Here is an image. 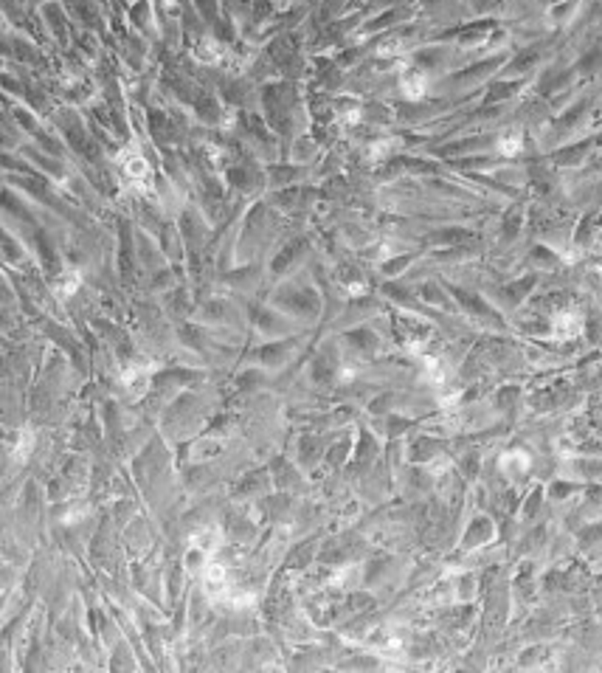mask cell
<instances>
[{
	"label": "cell",
	"instance_id": "obj_1",
	"mask_svg": "<svg viewBox=\"0 0 602 673\" xmlns=\"http://www.w3.org/2000/svg\"><path fill=\"white\" fill-rule=\"evenodd\" d=\"M121 170L130 181H147L149 178V163L141 152H124L121 155Z\"/></svg>",
	"mask_w": 602,
	"mask_h": 673
},
{
	"label": "cell",
	"instance_id": "obj_2",
	"mask_svg": "<svg viewBox=\"0 0 602 673\" xmlns=\"http://www.w3.org/2000/svg\"><path fill=\"white\" fill-rule=\"evenodd\" d=\"M425 88H428V76L422 71L403 73V91H405L408 99H422L425 96Z\"/></svg>",
	"mask_w": 602,
	"mask_h": 673
},
{
	"label": "cell",
	"instance_id": "obj_3",
	"mask_svg": "<svg viewBox=\"0 0 602 673\" xmlns=\"http://www.w3.org/2000/svg\"><path fill=\"white\" fill-rule=\"evenodd\" d=\"M521 150V138L515 136V133H509V138H501L498 141V152H504V155H515Z\"/></svg>",
	"mask_w": 602,
	"mask_h": 673
}]
</instances>
